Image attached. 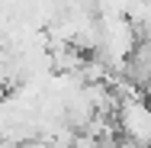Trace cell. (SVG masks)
<instances>
[{
	"instance_id": "obj_1",
	"label": "cell",
	"mask_w": 151,
	"mask_h": 148,
	"mask_svg": "<svg viewBox=\"0 0 151 148\" xmlns=\"http://www.w3.org/2000/svg\"><path fill=\"white\" fill-rule=\"evenodd\" d=\"M119 93V103H116V132L122 135V142L129 145H145L151 148V103L125 84V90H116Z\"/></svg>"
}]
</instances>
